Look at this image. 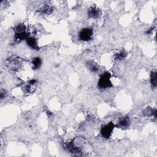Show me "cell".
<instances>
[{"mask_svg":"<svg viewBox=\"0 0 157 157\" xmlns=\"http://www.w3.org/2000/svg\"><path fill=\"white\" fill-rule=\"evenodd\" d=\"M64 147L75 156H87L92 151L87 141L82 137L75 138L70 142L65 143Z\"/></svg>","mask_w":157,"mask_h":157,"instance_id":"1","label":"cell"},{"mask_svg":"<svg viewBox=\"0 0 157 157\" xmlns=\"http://www.w3.org/2000/svg\"><path fill=\"white\" fill-rule=\"evenodd\" d=\"M150 82L153 88L155 89L157 85V74L156 72H152L150 74Z\"/></svg>","mask_w":157,"mask_h":157,"instance_id":"11","label":"cell"},{"mask_svg":"<svg viewBox=\"0 0 157 157\" xmlns=\"http://www.w3.org/2000/svg\"><path fill=\"white\" fill-rule=\"evenodd\" d=\"M6 91L5 90H2V91H1V98L2 99H3L4 98H5V96H6Z\"/></svg>","mask_w":157,"mask_h":157,"instance_id":"13","label":"cell"},{"mask_svg":"<svg viewBox=\"0 0 157 157\" xmlns=\"http://www.w3.org/2000/svg\"><path fill=\"white\" fill-rule=\"evenodd\" d=\"M89 17L92 18V19H96L98 18H99V17L101 15V12L100 10L97 8L95 6H92L91 8H89Z\"/></svg>","mask_w":157,"mask_h":157,"instance_id":"5","label":"cell"},{"mask_svg":"<svg viewBox=\"0 0 157 157\" xmlns=\"http://www.w3.org/2000/svg\"><path fill=\"white\" fill-rule=\"evenodd\" d=\"M53 10L54 9L51 6H49V5H45L40 9H39V12L41 15L48 16L52 13Z\"/></svg>","mask_w":157,"mask_h":157,"instance_id":"7","label":"cell"},{"mask_svg":"<svg viewBox=\"0 0 157 157\" xmlns=\"http://www.w3.org/2000/svg\"><path fill=\"white\" fill-rule=\"evenodd\" d=\"M93 35V29L91 28H85L82 29L79 34H78V38L81 41L87 42L92 39Z\"/></svg>","mask_w":157,"mask_h":157,"instance_id":"3","label":"cell"},{"mask_svg":"<svg viewBox=\"0 0 157 157\" xmlns=\"http://www.w3.org/2000/svg\"><path fill=\"white\" fill-rule=\"evenodd\" d=\"M26 44H28V46L31 47V49H34V50H39V47L37 44V42L36 39L34 37H28L26 39Z\"/></svg>","mask_w":157,"mask_h":157,"instance_id":"6","label":"cell"},{"mask_svg":"<svg viewBox=\"0 0 157 157\" xmlns=\"http://www.w3.org/2000/svg\"><path fill=\"white\" fill-rule=\"evenodd\" d=\"M41 64H42L41 60L40 58H39V57H36V58H33L32 63H31L33 69H35V70L40 68Z\"/></svg>","mask_w":157,"mask_h":157,"instance_id":"10","label":"cell"},{"mask_svg":"<svg viewBox=\"0 0 157 157\" xmlns=\"http://www.w3.org/2000/svg\"><path fill=\"white\" fill-rule=\"evenodd\" d=\"M130 125V119L128 117H124L121 119L119 123L117 124V127L120 128H127Z\"/></svg>","mask_w":157,"mask_h":157,"instance_id":"8","label":"cell"},{"mask_svg":"<svg viewBox=\"0 0 157 157\" xmlns=\"http://www.w3.org/2000/svg\"><path fill=\"white\" fill-rule=\"evenodd\" d=\"M126 57H127V53L125 51H122L115 55V58L117 60H122L125 59Z\"/></svg>","mask_w":157,"mask_h":157,"instance_id":"12","label":"cell"},{"mask_svg":"<svg viewBox=\"0 0 157 157\" xmlns=\"http://www.w3.org/2000/svg\"><path fill=\"white\" fill-rule=\"evenodd\" d=\"M87 67L92 72H97L98 71H99V66L98 65L95 63V61H89L87 63Z\"/></svg>","mask_w":157,"mask_h":157,"instance_id":"9","label":"cell"},{"mask_svg":"<svg viewBox=\"0 0 157 157\" xmlns=\"http://www.w3.org/2000/svg\"><path fill=\"white\" fill-rule=\"evenodd\" d=\"M110 77L111 75L109 72H106L104 74H103L98 81V87L100 89H106L112 87V82L110 81Z\"/></svg>","mask_w":157,"mask_h":157,"instance_id":"2","label":"cell"},{"mask_svg":"<svg viewBox=\"0 0 157 157\" xmlns=\"http://www.w3.org/2000/svg\"><path fill=\"white\" fill-rule=\"evenodd\" d=\"M114 128L115 125L112 122H110L104 125L101 130V133L102 136L106 139L110 138L112 136Z\"/></svg>","mask_w":157,"mask_h":157,"instance_id":"4","label":"cell"}]
</instances>
